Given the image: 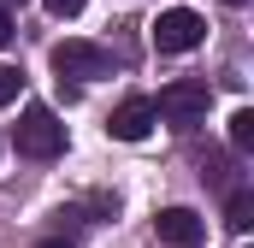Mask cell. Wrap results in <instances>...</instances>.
Wrapping results in <instances>:
<instances>
[{
  "label": "cell",
  "instance_id": "6da1fadb",
  "mask_svg": "<svg viewBox=\"0 0 254 248\" xmlns=\"http://www.w3.org/2000/svg\"><path fill=\"white\" fill-rule=\"evenodd\" d=\"M18 154L24 160H60L65 154V124L54 107H24V119H18Z\"/></svg>",
  "mask_w": 254,
  "mask_h": 248
},
{
  "label": "cell",
  "instance_id": "7a4b0ae2",
  "mask_svg": "<svg viewBox=\"0 0 254 248\" xmlns=\"http://www.w3.org/2000/svg\"><path fill=\"white\" fill-rule=\"evenodd\" d=\"M207 107H213V89L195 83V77H178V83L160 89L154 119H172V124H184V130H195V124H207Z\"/></svg>",
  "mask_w": 254,
  "mask_h": 248
},
{
  "label": "cell",
  "instance_id": "3957f363",
  "mask_svg": "<svg viewBox=\"0 0 254 248\" xmlns=\"http://www.w3.org/2000/svg\"><path fill=\"white\" fill-rule=\"evenodd\" d=\"M48 65L60 71V83H65V77H77V83L113 77V54H107V48H95V42H54Z\"/></svg>",
  "mask_w": 254,
  "mask_h": 248
},
{
  "label": "cell",
  "instance_id": "277c9868",
  "mask_svg": "<svg viewBox=\"0 0 254 248\" xmlns=\"http://www.w3.org/2000/svg\"><path fill=\"white\" fill-rule=\"evenodd\" d=\"M201 42H207V18L190 12V6H172V12L154 18V48L160 54H195Z\"/></svg>",
  "mask_w": 254,
  "mask_h": 248
},
{
  "label": "cell",
  "instance_id": "5b68a950",
  "mask_svg": "<svg viewBox=\"0 0 254 248\" xmlns=\"http://www.w3.org/2000/svg\"><path fill=\"white\" fill-rule=\"evenodd\" d=\"M154 231H160V243H172V248H201L207 243V219L190 213V207H166L154 219Z\"/></svg>",
  "mask_w": 254,
  "mask_h": 248
},
{
  "label": "cell",
  "instance_id": "8992f818",
  "mask_svg": "<svg viewBox=\"0 0 254 248\" xmlns=\"http://www.w3.org/2000/svg\"><path fill=\"white\" fill-rule=\"evenodd\" d=\"M107 130H113L119 142H142V136L154 130V101H148V95L119 101V107H113V119H107Z\"/></svg>",
  "mask_w": 254,
  "mask_h": 248
},
{
  "label": "cell",
  "instance_id": "52a82bcc",
  "mask_svg": "<svg viewBox=\"0 0 254 248\" xmlns=\"http://www.w3.org/2000/svg\"><path fill=\"white\" fill-rule=\"evenodd\" d=\"M225 225H231V231H249V225H254V189H237V195H231Z\"/></svg>",
  "mask_w": 254,
  "mask_h": 248
},
{
  "label": "cell",
  "instance_id": "ba28073f",
  "mask_svg": "<svg viewBox=\"0 0 254 248\" xmlns=\"http://www.w3.org/2000/svg\"><path fill=\"white\" fill-rule=\"evenodd\" d=\"M231 148H243V154L254 148V113H249V107L231 113Z\"/></svg>",
  "mask_w": 254,
  "mask_h": 248
},
{
  "label": "cell",
  "instance_id": "9c48e42d",
  "mask_svg": "<svg viewBox=\"0 0 254 248\" xmlns=\"http://www.w3.org/2000/svg\"><path fill=\"white\" fill-rule=\"evenodd\" d=\"M18 89H24V71H18V65H0V107L18 101Z\"/></svg>",
  "mask_w": 254,
  "mask_h": 248
},
{
  "label": "cell",
  "instance_id": "30bf717a",
  "mask_svg": "<svg viewBox=\"0 0 254 248\" xmlns=\"http://www.w3.org/2000/svg\"><path fill=\"white\" fill-rule=\"evenodd\" d=\"M42 6H48V12H54V18H77V12H83V6H89V0H42Z\"/></svg>",
  "mask_w": 254,
  "mask_h": 248
},
{
  "label": "cell",
  "instance_id": "8fae6325",
  "mask_svg": "<svg viewBox=\"0 0 254 248\" xmlns=\"http://www.w3.org/2000/svg\"><path fill=\"white\" fill-rule=\"evenodd\" d=\"M12 36H18V30H12V12H6V6H0V48H6V42H12Z\"/></svg>",
  "mask_w": 254,
  "mask_h": 248
},
{
  "label": "cell",
  "instance_id": "7c38bea8",
  "mask_svg": "<svg viewBox=\"0 0 254 248\" xmlns=\"http://www.w3.org/2000/svg\"><path fill=\"white\" fill-rule=\"evenodd\" d=\"M36 248H71V243H36Z\"/></svg>",
  "mask_w": 254,
  "mask_h": 248
},
{
  "label": "cell",
  "instance_id": "4fadbf2b",
  "mask_svg": "<svg viewBox=\"0 0 254 248\" xmlns=\"http://www.w3.org/2000/svg\"><path fill=\"white\" fill-rule=\"evenodd\" d=\"M225 6H249V0H225Z\"/></svg>",
  "mask_w": 254,
  "mask_h": 248
}]
</instances>
